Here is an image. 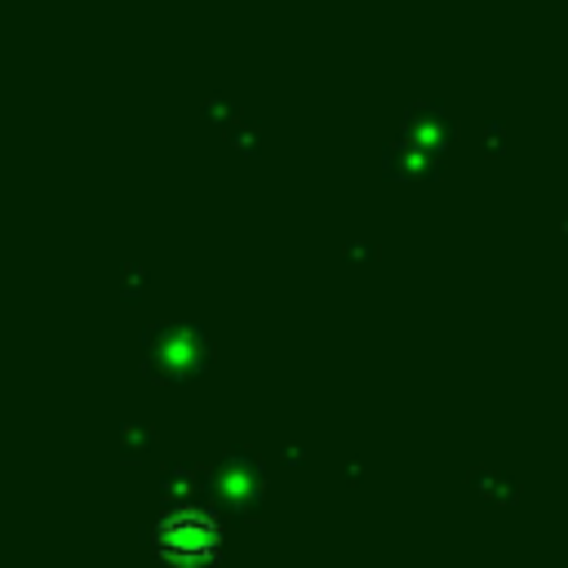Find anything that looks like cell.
Here are the masks:
<instances>
[{"label": "cell", "mask_w": 568, "mask_h": 568, "mask_svg": "<svg viewBox=\"0 0 568 568\" xmlns=\"http://www.w3.org/2000/svg\"><path fill=\"white\" fill-rule=\"evenodd\" d=\"M155 537H160V550L169 559H200V555H209L217 546V524L204 510L182 506V510H173V515L160 519Z\"/></svg>", "instance_id": "cell-1"}]
</instances>
